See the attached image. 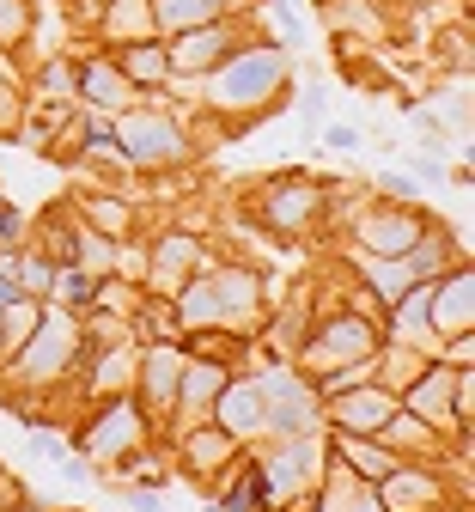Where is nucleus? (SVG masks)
<instances>
[{"instance_id": "9b49d317", "label": "nucleus", "mask_w": 475, "mask_h": 512, "mask_svg": "<svg viewBox=\"0 0 475 512\" xmlns=\"http://www.w3.org/2000/svg\"><path fill=\"white\" fill-rule=\"evenodd\" d=\"M232 49H238V25H232V19L189 25V31H177V43H165L171 74H208V68H220Z\"/></svg>"}, {"instance_id": "20e7f679", "label": "nucleus", "mask_w": 475, "mask_h": 512, "mask_svg": "<svg viewBox=\"0 0 475 512\" xmlns=\"http://www.w3.org/2000/svg\"><path fill=\"white\" fill-rule=\"evenodd\" d=\"M317 208H323V189L311 183V177H275V183H262V196H256V214H262V226L268 232H281V238H299L311 220H317Z\"/></svg>"}, {"instance_id": "1a4fd4ad", "label": "nucleus", "mask_w": 475, "mask_h": 512, "mask_svg": "<svg viewBox=\"0 0 475 512\" xmlns=\"http://www.w3.org/2000/svg\"><path fill=\"white\" fill-rule=\"evenodd\" d=\"M141 427H147L141 403L116 391V397H104V415H92V427H86V452H92L98 464H116L122 452H134V445H141Z\"/></svg>"}, {"instance_id": "4468645a", "label": "nucleus", "mask_w": 475, "mask_h": 512, "mask_svg": "<svg viewBox=\"0 0 475 512\" xmlns=\"http://www.w3.org/2000/svg\"><path fill=\"white\" fill-rule=\"evenodd\" d=\"M390 409H396V391H384V384H354V391L323 403V415L335 427H348V433H378L390 421Z\"/></svg>"}, {"instance_id": "ddd939ff", "label": "nucleus", "mask_w": 475, "mask_h": 512, "mask_svg": "<svg viewBox=\"0 0 475 512\" xmlns=\"http://www.w3.org/2000/svg\"><path fill=\"white\" fill-rule=\"evenodd\" d=\"M74 98H86L92 110L122 116V110L134 104V86H128V74L116 68V55H92V61H80V68H74Z\"/></svg>"}, {"instance_id": "f8f14e48", "label": "nucleus", "mask_w": 475, "mask_h": 512, "mask_svg": "<svg viewBox=\"0 0 475 512\" xmlns=\"http://www.w3.org/2000/svg\"><path fill=\"white\" fill-rule=\"evenodd\" d=\"M195 269H208V250H201V238L195 232H165L159 244H153V263H147V287L153 293H177Z\"/></svg>"}, {"instance_id": "7ed1b4c3", "label": "nucleus", "mask_w": 475, "mask_h": 512, "mask_svg": "<svg viewBox=\"0 0 475 512\" xmlns=\"http://www.w3.org/2000/svg\"><path fill=\"white\" fill-rule=\"evenodd\" d=\"M384 348V336H378V324L372 317H360V311H335V317H323V324L299 342V366L305 372H342V366H360V360H372Z\"/></svg>"}, {"instance_id": "5701e85b", "label": "nucleus", "mask_w": 475, "mask_h": 512, "mask_svg": "<svg viewBox=\"0 0 475 512\" xmlns=\"http://www.w3.org/2000/svg\"><path fill=\"white\" fill-rule=\"evenodd\" d=\"M13 269H19V293L25 299H49V287H55V256L31 250V256H13Z\"/></svg>"}, {"instance_id": "0eeeda50", "label": "nucleus", "mask_w": 475, "mask_h": 512, "mask_svg": "<svg viewBox=\"0 0 475 512\" xmlns=\"http://www.w3.org/2000/svg\"><path fill=\"white\" fill-rule=\"evenodd\" d=\"M457 372H463V366L427 360L409 384H402V409L421 415L427 427H463V421H457Z\"/></svg>"}, {"instance_id": "f257e3e1", "label": "nucleus", "mask_w": 475, "mask_h": 512, "mask_svg": "<svg viewBox=\"0 0 475 512\" xmlns=\"http://www.w3.org/2000/svg\"><path fill=\"white\" fill-rule=\"evenodd\" d=\"M287 49L275 43H238L220 68H208V104L214 110H232V116H262L275 110L281 92H287Z\"/></svg>"}, {"instance_id": "393cba45", "label": "nucleus", "mask_w": 475, "mask_h": 512, "mask_svg": "<svg viewBox=\"0 0 475 512\" xmlns=\"http://www.w3.org/2000/svg\"><path fill=\"white\" fill-rule=\"evenodd\" d=\"M323 147L354 153V147H360V128H354V122H329V128H323Z\"/></svg>"}, {"instance_id": "6e6552de", "label": "nucleus", "mask_w": 475, "mask_h": 512, "mask_svg": "<svg viewBox=\"0 0 475 512\" xmlns=\"http://www.w3.org/2000/svg\"><path fill=\"white\" fill-rule=\"evenodd\" d=\"M323 415L317 384L305 378H262V427H275L281 439H305L299 427H311Z\"/></svg>"}, {"instance_id": "b1692460", "label": "nucleus", "mask_w": 475, "mask_h": 512, "mask_svg": "<svg viewBox=\"0 0 475 512\" xmlns=\"http://www.w3.org/2000/svg\"><path fill=\"white\" fill-rule=\"evenodd\" d=\"M25 31H31V0H0V43H25Z\"/></svg>"}, {"instance_id": "f3484780", "label": "nucleus", "mask_w": 475, "mask_h": 512, "mask_svg": "<svg viewBox=\"0 0 475 512\" xmlns=\"http://www.w3.org/2000/svg\"><path fill=\"white\" fill-rule=\"evenodd\" d=\"M116 68L128 74L134 92H141V86H165L171 80V55H165V43L141 37V43H116Z\"/></svg>"}, {"instance_id": "aec40b11", "label": "nucleus", "mask_w": 475, "mask_h": 512, "mask_svg": "<svg viewBox=\"0 0 475 512\" xmlns=\"http://www.w3.org/2000/svg\"><path fill=\"white\" fill-rule=\"evenodd\" d=\"M360 275H366V293H378L384 305H396L409 287H421L415 269L402 263V256H360Z\"/></svg>"}, {"instance_id": "39448f33", "label": "nucleus", "mask_w": 475, "mask_h": 512, "mask_svg": "<svg viewBox=\"0 0 475 512\" xmlns=\"http://www.w3.org/2000/svg\"><path fill=\"white\" fill-rule=\"evenodd\" d=\"M433 220L415 208V202H378L372 214H360L354 238H360V256H402Z\"/></svg>"}, {"instance_id": "423d86ee", "label": "nucleus", "mask_w": 475, "mask_h": 512, "mask_svg": "<svg viewBox=\"0 0 475 512\" xmlns=\"http://www.w3.org/2000/svg\"><path fill=\"white\" fill-rule=\"evenodd\" d=\"M183 348L177 342H147V354L134 360V403H141V415H165L177 403V378H183Z\"/></svg>"}, {"instance_id": "f03ea898", "label": "nucleus", "mask_w": 475, "mask_h": 512, "mask_svg": "<svg viewBox=\"0 0 475 512\" xmlns=\"http://www.w3.org/2000/svg\"><path fill=\"white\" fill-rule=\"evenodd\" d=\"M116 147L128 159V171H171L189 159V141H183V128L171 110H147V104H128L116 122Z\"/></svg>"}, {"instance_id": "4be33fe9", "label": "nucleus", "mask_w": 475, "mask_h": 512, "mask_svg": "<svg viewBox=\"0 0 475 512\" xmlns=\"http://www.w3.org/2000/svg\"><path fill=\"white\" fill-rule=\"evenodd\" d=\"M86 226H92V232H104V238H128L134 208H128L122 196H86Z\"/></svg>"}, {"instance_id": "dca6fc26", "label": "nucleus", "mask_w": 475, "mask_h": 512, "mask_svg": "<svg viewBox=\"0 0 475 512\" xmlns=\"http://www.w3.org/2000/svg\"><path fill=\"white\" fill-rule=\"evenodd\" d=\"M208 421H214L220 433H232V439L256 433V427H262V384H256V378H226V391H220V403H214Z\"/></svg>"}, {"instance_id": "2eb2a0df", "label": "nucleus", "mask_w": 475, "mask_h": 512, "mask_svg": "<svg viewBox=\"0 0 475 512\" xmlns=\"http://www.w3.org/2000/svg\"><path fill=\"white\" fill-rule=\"evenodd\" d=\"M226 366L208 354V360H183V378H177V403L171 409H183V421L195 427V421H208L214 415V403H220V391H226Z\"/></svg>"}, {"instance_id": "a211bd4d", "label": "nucleus", "mask_w": 475, "mask_h": 512, "mask_svg": "<svg viewBox=\"0 0 475 512\" xmlns=\"http://www.w3.org/2000/svg\"><path fill=\"white\" fill-rule=\"evenodd\" d=\"M98 25H104V37H110V43H141V37H153V31H159L147 0H104Z\"/></svg>"}, {"instance_id": "6ab92c4d", "label": "nucleus", "mask_w": 475, "mask_h": 512, "mask_svg": "<svg viewBox=\"0 0 475 512\" xmlns=\"http://www.w3.org/2000/svg\"><path fill=\"white\" fill-rule=\"evenodd\" d=\"M147 7H153V25H159V31H189V25L226 19L232 0H147Z\"/></svg>"}, {"instance_id": "412c9836", "label": "nucleus", "mask_w": 475, "mask_h": 512, "mask_svg": "<svg viewBox=\"0 0 475 512\" xmlns=\"http://www.w3.org/2000/svg\"><path fill=\"white\" fill-rule=\"evenodd\" d=\"M98 299V275L80 269V263H55V287H49V305H67V311H92Z\"/></svg>"}, {"instance_id": "9d476101", "label": "nucleus", "mask_w": 475, "mask_h": 512, "mask_svg": "<svg viewBox=\"0 0 475 512\" xmlns=\"http://www.w3.org/2000/svg\"><path fill=\"white\" fill-rule=\"evenodd\" d=\"M475 324V281L463 263H451L439 281H427V330L433 336H469Z\"/></svg>"}]
</instances>
